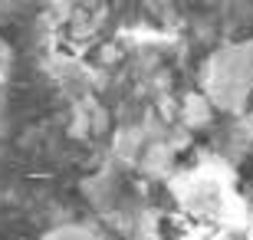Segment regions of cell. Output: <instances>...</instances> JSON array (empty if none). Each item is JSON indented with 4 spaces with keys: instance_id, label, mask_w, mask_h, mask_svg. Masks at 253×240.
<instances>
[{
    "instance_id": "cell-1",
    "label": "cell",
    "mask_w": 253,
    "mask_h": 240,
    "mask_svg": "<svg viewBox=\"0 0 253 240\" xmlns=\"http://www.w3.org/2000/svg\"><path fill=\"white\" fill-rule=\"evenodd\" d=\"M201 86L217 112H244L253 96V40L217 47L201 66Z\"/></svg>"
}]
</instances>
